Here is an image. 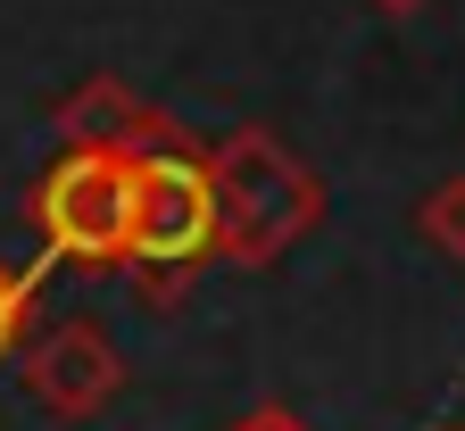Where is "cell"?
<instances>
[{
    "mask_svg": "<svg viewBox=\"0 0 465 431\" xmlns=\"http://www.w3.org/2000/svg\"><path fill=\"white\" fill-rule=\"evenodd\" d=\"M208 182H216V266L266 274L274 258H291L324 224L316 166L291 142H274L266 125H232L208 150Z\"/></svg>",
    "mask_w": 465,
    "mask_h": 431,
    "instance_id": "1",
    "label": "cell"
},
{
    "mask_svg": "<svg viewBox=\"0 0 465 431\" xmlns=\"http://www.w3.org/2000/svg\"><path fill=\"white\" fill-rule=\"evenodd\" d=\"M216 266V182L208 150L174 125L150 150H134V224H125V266L150 307H174Z\"/></svg>",
    "mask_w": 465,
    "mask_h": 431,
    "instance_id": "2",
    "label": "cell"
},
{
    "mask_svg": "<svg viewBox=\"0 0 465 431\" xmlns=\"http://www.w3.org/2000/svg\"><path fill=\"white\" fill-rule=\"evenodd\" d=\"M42 232V266L67 274H116L125 266V224H134V158L116 150H58V166L25 200Z\"/></svg>",
    "mask_w": 465,
    "mask_h": 431,
    "instance_id": "3",
    "label": "cell"
},
{
    "mask_svg": "<svg viewBox=\"0 0 465 431\" xmlns=\"http://www.w3.org/2000/svg\"><path fill=\"white\" fill-rule=\"evenodd\" d=\"M17 382H25V398L50 423H92V415L116 407V390H125V348H116L92 316H67L50 332H25Z\"/></svg>",
    "mask_w": 465,
    "mask_h": 431,
    "instance_id": "4",
    "label": "cell"
},
{
    "mask_svg": "<svg viewBox=\"0 0 465 431\" xmlns=\"http://www.w3.org/2000/svg\"><path fill=\"white\" fill-rule=\"evenodd\" d=\"M58 142L67 150H116V158H134V150H150L158 133H174V116L158 108V100H142L125 75H84L67 100H58Z\"/></svg>",
    "mask_w": 465,
    "mask_h": 431,
    "instance_id": "5",
    "label": "cell"
},
{
    "mask_svg": "<svg viewBox=\"0 0 465 431\" xmlns=\"http://www.w3.org/2000/svg\"><path fill=\"white\" fill-rule=\"evenodd\" d=\"M416 232L432 240L440 258H457V266H465V174H440L432 191L416 200Z\"/></svg>",
    "mask_w": 465,
    "mask_h": 431,
    "instance_id": "6",
    "label": "cell"
},
{
    "mask_svg": "<svg viewBox=\"0 0 465 431\" xmlns=\"http://www.w3.org/2000/svg\"><path fill=\"white\" fill-rule=\"evenodd\" d=\"M34 290H42V274L0 266V357H17V348H25V332H34Z\"/></svg>",
    "mask_w": 465,
    "mask_h": 431,
    "instance_id": "7",
    "label": "cell"
},
{
    "mask_svg": "<svg viewBox=\"0 0 465 431\" xmlns=\"http://www.w3.org/2000/svg\"><path fill=\"white\" fill-rule=\"evenodd\" d=\"M224 431H316V423H308V415H291V407H274V398H266V407H242V415H232V423H224Z\"/></svg>",
    "mask_w": 465,
    "mask_h": 431,
    "instance_id": "8",
    "label": "cell"
},
{
    "mask_svg": "<svg viewBox=\"0 0 465 431\" xmlns=\"http://www.w3.org/2000/svg\"><path fill=\"white\" fill-rule=\"evenodd\" d=\"M374 9H382V17H416L424 0H374Z\"/></svg>",
    "mask_w": 465,
    "mask_h": 431,
    "instance_id": "9",
    "label": "cell"
},
{
    "mask_svg": "<svg viewBox=\"0 0 465 431\" xmlns=\"http://www.w3.org/2000/svg\"><path fill=\"white\" fill-rule=\"evenodd\" d=\"M440 431H465V423H440Z\"/></svg>",
    "mask_w": 465,
    "mask_h": 431,
    "instance_id": "10",
    "label": "cell"
}]
</instances>
